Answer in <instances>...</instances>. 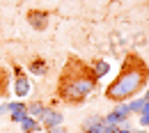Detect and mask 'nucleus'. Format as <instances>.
Instances as JSON below:
<instances>
[{
    "mask_svg": "<svg viewBox=\"0 0 149 133\" xmlns=\"http://www.w3.org/2000/svg\"><path fill=\"white\" fill-rule=\"evenodd\" d=\"M126 106H129V110L131 113H142V108L147 106V99L145 96H140V99H133V101H126Z\"/></svg>",
    "mask_w": 149,
    "mask_h": 133,
    "instance_id": "obj_13",
    "label": "nucleus"
},
{
    "mask_svg": "<svg viewBox=\"0 0 149 133\" xmlns=\"http://www.w3.org/2000/svg\"><path fill=\"white\" fill-rule=\"evenodd\" d=\"M25 108H28V115H30V117H35V119H39L46 106H44L41 101H35V103H25Z\"/></svg>",
    "mask_w": 149,
    "mask_h": 133,
    "instance_id": "obj_11",
    "label": "nucleus"
},
{
    "mask_svg": "<svg viewBox=\"0 0 149 133\" xmlns=\"http://www.w3.org/2000/svg\"><path fill=\"white\" fill-rule=\"evenodd\" d=\"M99 85V78L94 76L92 67L87 62H83L78 55H69L67 64L60 71L57 80V96L64 103H83L87 96L92 94Z\"/></svg>",
    "mask_w": 149,
    "mask_h": 133,
    "instance_id": "obj_1",
    "label": "nucleus"
},
{
    "mask_svg": "<svg viewBox=\"0 0 149 133\" xmlns=\"http://www.w3.org/2000/svg\"><path fill=\"white\" fill-rule=\"evenodd\" d=\"M48 21H51V14L44 12V9H30V12H28V23H30V28H35V30H46Z\"/></svg>",
    "mask_w": 149,
    "mask_h": 133,
    "instance_id": "obj_4",
    "label": "nucleus"
},
{
    "mask_svg": "<svg viewBox=\"0 0 149 133\" xmlns=\"http://www.w3.org/2000/svg\"><path fill=\"white\" fill-rule=\"evenodd\" d=\"M135 133H147V131H145V129H140V131H135Z\"/></svg>",
    "mask_w": 149,
    "mask_h": 133,
    "instance_id": "obj_18",
    "label": "nucleus"
},
{
    "mask_svg": "<svg viewBox=\"0 0 149 133\" xmlns=\"http://www.w3.org/2000/svg\"><path fill=\"white\" fill-rule=\"evenodd\" d=\"M30 78L25 76H16L14 78V94H16V99H23V96L30 94Z\"/></svg>",
    "mask_w": 149,
    "mask_h": 133,
    "instance_id": "obj_7",
    "label": "nucleus"
},
{
    "mask_svg": "<svg viewBox=\"0 0 149 133\" xmlns=\"http://www.w3.org/2000/svg\"><path fill=\"white\" fill-rule=\"evenodd\" d=\"M30 74H35V76H46V71H48V64H46V60L44 57H35L32 62H30Z\"/></svg>",
    "mask_w": 149,
    "mask_h": 133,
    "instance_id": "obj_8",
    "label": "nucleus"
},
{
    "mask_svg": "<svg viewBox=\"0 0 149 133\" xmlns=\"http://www.w3.org/2000/svg\"><path fill=\"white\" fill-rule=\"evenodd\" d=\"M14 76H23V69H21L19 64H14Z\"/></svg>",
    "mask_w": 149,
    "mask_h": 133,
    "instance_id": "obj_17",
    "label": "nucleus"
},
{
    "mask_svg": "<svg viewBox=\"0 0 149 133\" xmlns=\"http://www.w3.org/2000/svg\"><path fill=\"white\" fill-rule=\"evenodd\" d=\"M96 124H103V117L101 115H92L90 119H85V124H83V131H87V129H92Z\"/></svg>",
    "mask_w": 149,
    "mask_h": 133,
    "instance_id": "obj_14",
    "label": "nucleus"
},
{
    "mask_svg": "<svg viewBox=\"0 0 149 133\" xmlns=\"http://www.w3.org/2000/svg\"><path fill=\"white\" fill-rule=\"evenodd\" d=\"M117 133H135L129 129V124H122V126H117Z\"/></svg>",
    "mask_w": 149,
    "mask_h": 133,
    "instance_id": "obj_16",
    "label": "nucleus"
},
{
    "mask_svg": "<svg viewBox=\"0 0 149 133\" xmlns=\"http://www.w3.org/2000/svg\"><path fill=\"white\" fill-rule=\"evenodd\" d=\"M129 117H131L129 106H126V103H117V106H115V110L103 117V122H106L108 126H122V124H126V122H129Z\"/></svg>",
    "mask_w": 149,
    "mask_h": 133,
    "instance_id": "obj_3",
    "label": "nucleus"
},
{
    "mask_svg": "<svg viewBox=\"0 0 149 133\" xmlns=\"http://www.w3.org/2000/svg\"><path fill=\"white\" fill-rule=\"evenodd\" d=\"M39 124H41V129L60 126V124H62V113H60V110H53V108H44V113L39 117Z\"/></svg>",
    "mask_w": 149,
    "mask_h": 133,
    "instance_id": "obj_5",
    "label": "nucleus"
},
{
    "mask_svg": "<svg viewBox=\"0 0 149 133\" xmlns=\"http://www.w3.org/2000/svg\"><path fill=\"white\" fill-rule=\"evenodd\" d=\"M21 131L23 133H37V131H41V124H39V119H35V117H25L23 122H21Z\"/></svg>",
    "mask_w": 149,
    "mask_h": 133,
    "instance_id": "obj_10",
    "label": "nucleus"
},
{
    "mask_svg": "<svg viewBox=\"0 0 149 133\" xmlns=\"http://www.w3.org/2000/svg\"><path fill=\"white\" fill-rule=\"evenodd\" d=\"M7 108H9V119L12 122H16V124H21L25 117H28V108H25V103L23 101H14V103H7Z\"/></svg>",
    "mask_w": 149,
    "mask_h": 133,
    "instance_id": "obj_6",
    "label": "nucleus"
},
{
    "mask_svg": "<svg viewBox=\"0 0 149 133\" xmlns=\"http://www.w3.org/2000/svg\"><path fill=\"white\" fill-rule=\"evenodd\" d=\"M147 80H149L147 62L138 55V53H126L119 74H117V78L106 87L103 96H106L108 101H112V103H126V101H131V96H135L147 85Z\"/></svg>",
    "mask_w": 149,
    "mask_h": 133,
    "instance_id": "obj_2",
    "label": "nucleus"
},
{
    "mask_svg": "<svg viewBox=\"0 0 149 133\" xmlns=\"http://www.w3.org/2000/svg\"><path fill=\"white\" fill-rule=\"evenodd\" d=\"M7 90H9V74L5 67H0V99H5Z\"/></svg>",
    "mask_w": 149,
    "mask_h": 133,
    "instance_id": "obj_12",
    "label": "nucleus"
},
{
    "mask_svg": "<svg viewBox=\"0 0 149 133\" xmlns=\"http://www.w3.org/2000/svg\"><path fill=\"white\" fill-rule=\"evenodd\" d=\"M48 133H69V131H67V129L60 124V126H53V129H48Z\"/></svg>",
    "mask_w": 149,
    "mask_h": 133,
    "instance_id": "obj_15",
    "label": "nucleus"
},
{
    "mask_svg": "<svg viewBox=\"0 0 149 133\" xmlns=\"http://www.w3.org/2000/svg\"><path fill=\"white\" fill-rule=\"evenodd\" d=\"M90 67H92V71H94L96 78H103L108 71H110V62H108V60H94Z\"/></svg>",
    "mask_w": 149,
    "mask_h": 133,
    "instance_id": "obj_9",
    "label": "nucleus"
}]
</instances>
